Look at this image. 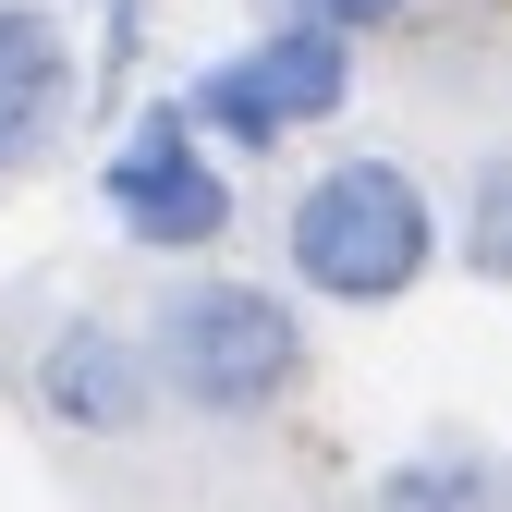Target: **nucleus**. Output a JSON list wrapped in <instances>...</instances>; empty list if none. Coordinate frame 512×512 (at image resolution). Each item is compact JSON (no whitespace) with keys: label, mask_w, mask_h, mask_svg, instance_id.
<instances>
[{"label":"nucleus","mask_w":512,"mask_h":512,"mask_svg":"<svg viewBox=\"0 0 512 512\" xmlns=\"http://www.w3.org/2000/svg\"><path fill=\"white\" fill-rule=\"evenodd\" d=\"M147 378H159V403L244 427V415L293 403V378H305V317H293L269 281L196 269V281H171L159 317H147Z\"/></svg>","instance_id":"nucleus-1"},{"label":"nucleus","mask_w":512,"mask_h":512,"mask_svg":"<svg viewBox=\"0 0 512 512\" xmlns=\"http://www.w3.org/2000/svg\"><path fill=\"white\" fill-rule=\"evenodd\" d=\"M281 256L317 305H403L439 269V196L403 159H330L281 208Z\"/></svg>","instance_id":"nucleus-2"},{"label":"nucleus","mask_w":512,"mask_h":512,"mask_svg":"<svg viewBox=\"0 0 512 512\" xmlns=\"http://www.w3.org/2000/svg\"><path fill=\"white\" fill-rule=\"evenodd\" d=\"M342 98H354V37H330V25H269L256 49L208 61V74L183 86V122L256 159V147L305 135V122H330Z\"/></svg>","instance_id":"nucleus-3"},{"label":"nucleus","mask_w":512,"mask_h":512,"mask_svg":"<svg viewBox=\"0 0 512 512\" xmlns=\"http://www.w3.org/2000/svg\"><path fill=\"white\" fill-rule=\"evenodd\" d=\"M98 196H110L122 244H147V256H208V244L232 232V171L208 159L196 122H183V98H159V110L122 122V147H110V171H98Z\"/></svg>","instance_id":"nucleus-4"},{"label":"nucleus","mask_w":512,"mask_h":512,"mask_svg":"<svg viewBox=\"0 0 512 512\" xmlns=\"http://www.w3.org/2000/svg\"><path fill=\"white\" fill-rule=\"evenodd\" d=\"M25 391H37V415H49V427H74V439H135V427L159 415L147 342H122L110 317H61Z\"/></svg>","instance_id":"nucleus-5"},{"label":"nucleus","mask_w":512,"mask_h":512,"mask_svg":"<svg viewBox=\"0 0 512 512\" xmlns=\"http://www.w3.org/2000/svg\"><path fill=\"white\" fill-rule=\"evenodd\" d=\"M74 122V37L49 0H0V171H37Z\"/></svg>","instance_id":"nucleus-6"},{"label":"nucleus","mask_w":512,"mask_h":512,"mask_svg":"<svg viewBox=\"0 0 512 512\" xmlns=\"http://www.w3.org/2000/svg\"><path fill=\"white\" fill-rule=\"evenodd\" d=\"M378 512H500V476L476 452H427V464L378 476Z\"/></svg>","instance_id":"nucleus-7"},{"label":"nucleus","mask_w":512,"mask_h":512,"mask_svg":"<svg viewBox=\"0 0 512 512\" xmlns=\"http://www.w3.org/2000/svg\"><path fill=\"white\" fill-rule=\"evenodd\" d=\"M269 25H330V37H378V25H403V0H256Z\"/></svg>","instance_id":"nucleus-8"},{"label":"nucleus","mask_w":512,"mask_h":512,"mask_svg":"<svg viewBox=\"0 0 512 512\" xmlns=\"http://www.w3.org/2000/svg\"><path fill=\"white\" fill-rule=\"evenodd\" d=\"M500 196H512V183L488 171V183H476V244H464V256H476V269H500Z\"/></svg>","instance_id":"nucleus-9"},{"label":"nucleus","mask_w":512,"mask_h":512,"mask_svg":"<svg viewBox=\"0 0 512 512\" xmlns=\"http://www.w3.org/2000/svg\"><path fill=\"white\" fill-rule=\"evenodd\" d=\"M110 13H135V0H110Z\"/></svg>","instance_id":"nucleus-10"}]
</instances>
